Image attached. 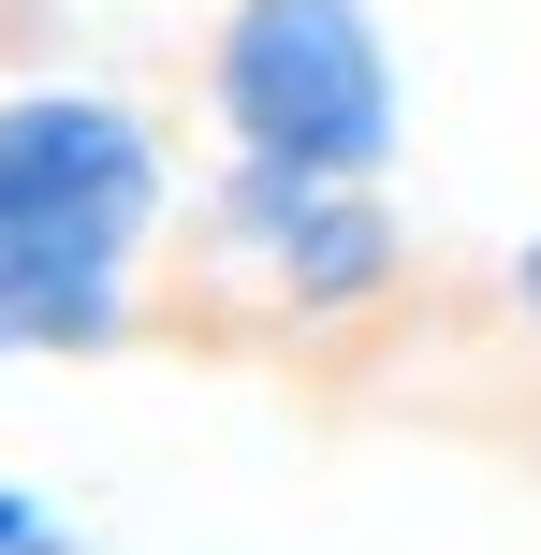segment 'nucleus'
<instances>
[{"label": "nucleus", "instance_id": "nucleus-1", "mask_svg": "<svg viewBox=\"0 0 541 555\" xmlns=\"http://www.w3.org/2000/svg\"><path fill=\"white\" fill-rule=\"evenodd\" d=\"M176 162L117 88H0V365L117 351L146 322V249Z\"/></svg>", "mask_w": 541, "mask_h": 555}, {"label": "nucleus", "instance_id": "nucleus-2", "mask_svg": "<svg viewBox=\"0 0 541 555\" xmlns=\"http://www.w3.org/2000/svg\"><path fill=\"white\" fill-rule=\"evenodd\" d=\"M205 117L220 162H279V176H396V44L366 0H220L205 29Z\"/></svg>", "mask_w": 541, "mask_h": 555}, {"label": "nucleus", "instance_id": "nucleus-3", "mask_svg": "<svg viewBox=\"0 0 541 555\" xmlns=\"http://www.w3.org/2000/svg\"><path fill=\"white\" fill-rule=\"evenodd\" d=\"M191 249L220 278H249L279 322H366L410 278V220L381 205V176H279V162H220L191 205Z\"/></svg>", "mask_w": 541, "mask_h": 555}, {"label": "nucleus", "instance_id": "nucleus-4", "mask_svg": "<svg viewBox=\"0 0 541 555\" xmlns=\"http://www.w3.org/2000/svg\"><path fill=\"white\" fill-rule=\"evenodd\" d=\"M0 555H74V541H59V512L29 498V482H0Z\"/></svg>", "mask_w": 541, "mask_h": 555}, {"label": "nucleus", "instance_id": "nucleus-5", "mask_svg": "<svg viewBox=\"0 0 541 555\" xmlns=\"http://www.w3.org/2000/svg\"><path fill=\"white\" fill-rule=\"evenodd\" d=\"M498 293H513V322L541 336V234H527V249H513V263H498Z\"/></svg>", "mask_w": 541, "mask_h": 555}]
</instances>
